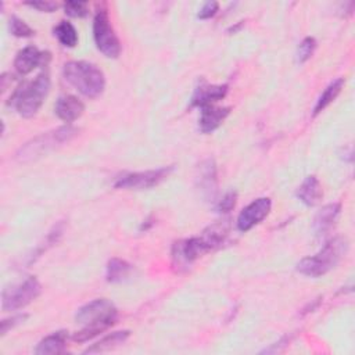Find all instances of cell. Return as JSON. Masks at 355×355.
I'll use <instances>...</instances> for the list:
<instances>
[{
  "instance_id": "1",
  "label": "cell",
  "mask_w": 355,
  "mask_h": 355,
  "mask_svg": "<svg viewBox=\"0 0 355 355\" xmlns=\"http://www.w3.org/2000/svg\"><path fill=\"white\" fill-rule=\"evenodd\" d=\"M116 318L118 311L111 301L105 298L93 300L76 311L75 320L82 324V329L72 336V340L86 343L110 329L116 322Z\"/></svg>"
},
{
  "instance_id": "2",
  "label": "cell",
  "mask_w": 355,
  "mask_h": 355,
  "mask_svg": "<svg viewBox=\"0 0 355 355\" xmlns=\"http://www.w3.org/2000/svg\"><path fill=\"white\" fill-rule=\"evenodd\" d=\"M348 251L347 239L338 236L329 240L315 255L305 257L297 263V270L309 277H320L334 269Z\"/></svg>"
},
{
  "instance_id": "3",
  "label": "cell",
  "mask_w": 355,
  "mask_h": 355,
  "mask_svg": "<svg viewBox=\"0 0 355 355\" xmlns=\"http://www.w3.org/2000/svg\"><path fill=\"white\" fill-rule=\"evenodd\" d=\"M65 80L89 98L98 97L105 87V76L100 68L87 61H69L64 65Z\"/></svg>"
},
{
  "instance_id": "4",
  "label": "cell",
  "mask_w": 355,
  "mask_h": 355,
  "mask_svg": "<svg viewBox=\"0 0 355 355\" xmlns=\"http://www.w3.org/2000/svg\"><path fill=\"white\" fill-rule=\"evenodd\" d=\"M49 92L50 75L47 71H42L32 82L15 89L8 104H12L21 116L31 118L40 110Z\"/></svg>"
},
{
  "instance_id": "5",
  "label": "cell",
  "mask_w": 355,
  "mask_h": 355,
  "mask_svg": "<svg viewBox=\"0 0 355 355\" xmlns=\"http://www.w3.org/2000/svg\"><path fill=\"white\" fill-rule=\"evenodd\" d=\"M78 132L79 130L71 125L60 126L50 132H44L21 146L15 154V158L19 162L33 161L42 155H46L54 148L71 141L78 135Z\"/></svg>"
},
{
  "instance_id": "6",
  "label": "cell",
  "mask_w": 355,
  "mask_h": 355,
  "mask_svg": "<svg viewBox=\"0 0 355 355\" xmlns=\"http://www.w3.org/2000/svg\"><path fill=\"white\" fill-rule=\"evenodd\" d=\"M93 39L96 47L108 58H116L121 54V42L110 22L105 8L97 10L93 19Z\"/></svg>"
},
{
  "instance_id": "7",
  "label": "cell",
  "mask_w": 355,
  "mask_h": 355,
  "mask_svg": "<svg viewBox=\"0 0 355 355\" xmlns=\"http://www.w3.org/2000/svg\"><path fill=\"white\" fill-rule=\"evenodd\" d=\"M42 293V286L35 276L7 287L1 294V306L4 311H17L35 301Z\"/></svg>"
},
{
  "instance_id": "8",
  "label": "cell",
  "mask_w": 355,
  "mask_h": 355,
  "mask_svg": "<svg viewBox=\"0 0 355 355\" xmlns=\"http://www.w3.org/2000/svg\"><path fill=\"white\" fill-rule=\"evenodd\" d=\"M208 251H211V248L202 236L179 240L172 245V265L178 270H184Z\"/></svg>"
},
{
  "instance_id": "9",
  "label": "cell",
  "mask_w": 355,
  "mask_h": 355,
  "mask_svg": "<svg viewBox=\"0 0 355 355\" xmlns=\"http://www.w3.org/2000/svg\"><path fill=\"white\" fill-rule=\"evenodd\" d=\"M173 166H162L157 169H148L141 172L123 173L116 178L114 186L116 189H129V190H144L151 189L159 184L171 172Z\"/></svg>"
},
{
  "instance_id": "10",
  "label": "cell",
  "mask_w": 355,
  "mask_h": 355,
  "mask_svg": "<svg viewBox=\"0 0 355 355\" xmlns=\"http://www.w3.org/2000/svg\"><path fill=\"white\" fill-rule=\"evenodd\" d=\"M272 201L268 197H259L250 202L237 216V229L240 232H248L255 225L261 223L270 212Z\"/></svg>"
},
{
  "instance_id": "11",
  "label": "cell",
  "mask_w": 355,
  "mask_h": 355,
  "mask_svg": "<svg viewBox=\"0 0 355 355\" xmlns=\"http://www.w3.org/2000/svg\"><path fill=\"white\" fill-rule=\"evenodd\" d=\"M196 183L198 190L201 191V196L205 200H214L216 196L218 189V171L216 164L212 158L204 159L197 166V175H196Z\"/></svg>"
},
{
  "instance_id": "12",
  "label": "cell",
  "mask_w": 355,
  "mask_h": 355,
  "mask_svg": "<svg viewBox=\"0 0 355 355\" xmlns=\"http://www.w3.org/2000/svg\"><path fill=\"white\" fill-rule=\"evenodd\" d=\"M50 60L49 53L40 51L35 46H26L22 50H19L14 60V67L19 75H28L39 65H47V61Z\"/></svg>"
},
{
  "instance_id": "13",
  "label": "cell",
  "mask_w": 355,
  "mask_h": 355,
  "mask_svg": "<svg viewBox=\"0 0 355 355\" xmlns=\"http://www.w3.org/2000/svg\"><path fill=\"white\" fill-rule=\"evenodd\" d=\"M227 93V85H200L193 96H191V105L205 108L214 105L216 101L222 100Z\"/></svg>"
},
{
  "instance_id": "14",
  "label": "cell",
  "mask_w": 355,
  "mask_h": 355,
  "mask_svg": "<svg viewBox=\"0 0 355 355\" xmlns=\"http://www.w3.org/2000/svg\"><path fill=\"white\" fill-rule=\"evenodd\" d=\"M83 111H85V104L82 103V100H79L72 94L61 96L55 103L57 116L67 123H71L75 119H78L83 114Z\"/></svg>"
},
{
  "instance_id": "15",
  "label": "cell",
  "mask_w": 355,
  "mask_h": 355,
  "mask_svg": "<svg viewBox=\"0 0 355 355\" xmlns=\"http://www.w3.org/2000/svg\"><path fill=\"white\" fill-rule=\"evenodd\" d=\"M201 110L202 111L198 119V126L202 133H211L215 129H218L230 112L229 107H216V105H209Z\"/></svg>"
},
{
  "instance_id": "16",
  "label": "cell",
  "mask_w": 355,
  "mask_h": 355,
  "mask_svg": "<svg viewBox=\"0 0 355 355\" xmlns=\"http://www.w3.org/2000/svg\"><path fill=\"white\" fill-rule=\"evenodd\" d=\"M341 212V204L333 202L324 205L313 219V230L316 236H324L337 222Z\"/></svg>"
},
{
  "instance_id": "17",
  "label": "cell",
  "mask_w": 355,
  "mask_h": 355,
  "mask_svg": "<svg viewBox=\"0 0 355 355\" xmlns=\"http://www.w3.org/2000/svg\"><path fill=\"white\" fill-rule=\"evenodd\" d=\"M297 197L308 207L316 205L323 197V190L319 179L313 175L306 176L297 189Z\"/></svg>"
},
{
  "instance_id": "18",
  "label": "cell",
  "mask_w": 355,
  "mask_h": 355,
  "mask_svg": "<svg viewBox=\"0 0 355 355\" xmlns=\"http://www.w3.org/2000/svg\"><path fill=\"white\" fill-rule=\"evenodd\" d=\"M67 340H68V331L65 330L54 331L53 334H49L39 341V344L35 348V352L37 355L62 354L67 348Z\"/></svg>"
},
{
  "instance_id": "19",
  "label": "cell",
  "mask_w": 355,
  "mask_h": 355,
  "mask_svg": "<svg viewBox=\"0 0 355 355\" xmlns=\"http://www.w3.org/2000/svg\"><path fill=\"white\" fill-rule=\"evenodd\" d=\"M129 330H118L114 331L105 337H103L101 340H98L96 344H93L92 347H89L85 354H98V352H105V351H111L119 345H122L128 338H129Z\"/></svg>"
},
{
  "instance_id": "20",
  "label": "cell",
  "mask_w": 355,
  "mask_h": 355,
  "mask_svg": "<svg viewBox=\"0 0 355 355\" xmlns=\"http://www.w3.org/2000/svg\"><path fill=\"white\" fill-rule=\"evenodd\" d=\"M132 269H133L132 265L129 262H126L125 259L111 258L107 263L105 279L108 283H119L130 275Z\"/></svg>"
},
{
  "instance_id": "21",
  "label": "cell",
  "mask_w": 355,
  "mask_h": 355,
  "mask_svg": "<svg viewBox=\"0 0 355 355\" xmlns=\"http://www.w3.org/2000/svg\"><path fill=\"white\" fill-rule=\"evenodd\" d=\"M344 86V79L343 78H337L336 80L330 82L324 90L322 92V94L319 96L315 107H313V115H318L319 112H322L330 103L334 101V98L340 94L341 89Z\"/></svg>"
},
{
  "instance_id": "22",
  "label": "cell",
  "mask_w": 355,
  "mask_h": 355,
  "mask_svg": "<svg viewBox=\"0 0 355 355\" xmlns=\"http://www.w3.org/2000/svg\"><path fill=\"white\" fill-rule=\"evenodd\" d=\"M54 35L58 42L65 47H75L78 43V32L75 26L68 21H61L54 28Z\"/></svg>"
},
{
  "instance_id": "23",
  "label": "cell",
  "mask_w": 355,
  "mask_h": 355,
  "mask_svg": "<svg viewBox=\"0 0 355 355\" xmlns=\"http://www.w3.org/2000/svg\"><path fill=\"white\" fill-rule=\"evenodd\" d=\"M8 26H10L11 35H14L17 37H31V36L35 35V31L24 19H21L15 15H12L10 18Z\"/></svg>"
},
{
  "instance_id": "24",
  "label": "cell",
  "mask_w": 355,
  "mask_h": 355,
  "mask_svg": "<svg viewBox=\"0 0 355 355\" xmlns=\"http://www.w3.org/2000/svg\"><path fill=\"white\" fill-rule=\"evenodd\" d=\"M316 44L318 43H316L315 37H312V36L304 37L302 42L298 46V50H297V61L301 62V64L308 61L312 57V54H313V51L316 49Z\"/></svg>"
},
{
  "instance_id": "25",
  "label": "cell",
  "mask_w": 355,
  "mask_h": 355,
  "mask_svg": "<svg viewBox=\"0 0 355 355\" xmlns=\"http://www.w3.org/2000/svg\"><path fill=\"white\" fill-rule=\"evenodd\" d=\"M236 201H237V193L233 191V190H230V191L225 193L220 200L216 201L215 209H216L219 214H227V212H230V211L234 208Z\"/></svg>"
},
{
  "instance_id": "26",
  "label": "cell",
  "mask_w": 355,
  "mask_h": 355,
  "mask_svg": "<svg viewBox=\"0 0 355 355\" xmlns=\"http://www.w3.org/2000/svg\"><path fill=\"white\" fill-rule=\"evenodd\" d=\"M64 10L65 14L73 18H82L86 17L89 10H87V3L86 1H65L64 3Z\"/></svg>"
},
{
  "instance_id": "27",
  "label": "cell",
  "mask_w": 355,
  "mask_h": 355,
  "mask_svg": "<svg viewBox=\"0 0 355 355\" xmlns=\"http://www.w3.org/2000/svg\"><path fill=\"white\" fill-rule=\"evenodd\" d=\"M26 319H28V315H26V313H18V315H12V316H10V318H7V319H3V320H1V327H0V334H1V336L7 334L8 330H11V329H14L15 326L24 323Z\"/></svg>"
},
{
  "instance_id": "28",
  "label": "cell",
  "mask_w": 355,
  "mask_h": 355,
  "mask_svg": "<svg viewBox=\"0 0 355 355\" xmlns=\"http://www.w3.org/2000/svg\"><path fill=\"white\" fill-rule=\"evenodd\" d=\"M219 10V4L218 1H207L202 4V7L198 10V14L197 17L200 19H208V18H212Z\"/></svg>"
},
{
  "instance_id": "29",
  "label": "cell",
  "mask_w": 355,
  "mask_h": 355,
  "mask_svg": "<svg viewBox=\"0 0 355 355\" xmlns=\"http://www.w3.org/2000/svg\"><path fill=\"white\" fill-rule=\"evenodd\" d=\"M25 4L39 10V11H43V12H53L58 8V3L55 1H50V0H37V1H26Z\"/></svg>"
}]
</instances>
